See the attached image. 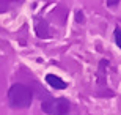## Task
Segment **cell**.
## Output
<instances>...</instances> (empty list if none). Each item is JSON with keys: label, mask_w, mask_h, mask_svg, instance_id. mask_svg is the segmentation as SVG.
Returning a JSON list of instances; mask_svg holds the SVG:
<instances>
[{"label": "cell", "mask_w": 121, "mask_h": 115, "mask_svg": "<svg viewBox=\"0 0 121 115\" xmlns=\"http://www.w3.org/2000/svg\"><path fill=\"white\" fill-rule=\"evenodd\" d=\"M8 101L13 109H27L31 106L33 101V93L30 87L24 84H14L8 92Z\"/></svg>", "instance_id": "1"}, {"label": "cell", "mask_w": 121, "mask_h": 115, "mask_svg": "<svg viewBox=\"0 0 121 115\" xmlns=\"http://www.w3.org/2000/svg\"><path fill=\"white\" fill-rule=\"evenodd\" d=\"M69 101L66 98H46L41 102V109L43 112L49 115H66L69 112Z\"/></svg>", "instance_id": "2"}, {"label": "cell", "mask_w": 121, "mask_h": 115, "mask_svg": "<svg viewBox=\"0 0 121 115\" xmlns=\"http://www.w3.org/2000/svg\"><path fill=\"white\" fill-rule=\"evenodd\" d=\"M46 82H47L50 87L57 88V90H65L68 87L66 82H65L63 79H60L58 76H55V74H47L46 76Z\"/></svg>", "instance_id": "3"}, {"label": "cell", "mask_w": 121, "mask_h": 115, "mask_svg": "<svg viewBox=\"0 0 121 115\" xmlns=\"http://www.w3.org/2000/svg\"><path fill=\"white\" fill-rule=\"evenodd\" d=\"M115 41H117L118 47L121 49V28H117V30H115Z\"/></svg>", "instance_id": "4"}, {"label": "cell", "mask_w": 121, "mask_h": 115, "mask_svg": "<svg viewBox=\"0 0 121 115\" xmlns=\"http://www.w3.org/2000/svg\"><path fill=\"white\" fill-rule=\"evenodd\" d=\"M115 2H117V0H108V5H112V3H115ZM118 2H120V0H118Z\"/></svg>", "instance_id": "5"}]
</instances>
